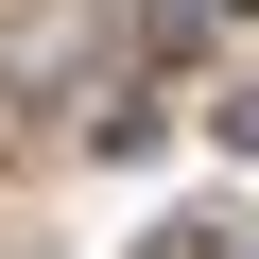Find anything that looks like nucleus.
<instances>
[{"label":"nucleus","mask_w":259,"mask_h":259,"mask_svg":"<svg viewBox=\"0 0 259 259\" xmlns=\"http://www.w3.org/2000/svg\"><path fill=\"white\" fill-rule=\"evenodd\" d=\"M225 156H259V87H242V104H225Z\"/></svg>","instance_id":"nucleus-1"}]
</instances>
